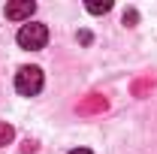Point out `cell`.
<instances>
[{"mask_svg": "<svg viewBox=\"0 0 157 154\" xmlns=\"http://www.w3.org/2000/svg\"><path fill=\"white\" fill-rule=\"evenodd\" d=\"M112 9V0H103V3H88V12H94V15H103V12H109Z\"/></svg>", "mask_w": 157, "mask_h": 154, "instance_id": "52a82bcc", "label": "cell"}, {"mask_svg": "<svg viewBox=\"0 0 157 154\" xmlns=\"http://www.w3.org/2000/svg\"><path fill=\"white\" fill-rule=\"evenodd\" d=\"M36 12V3L33 0H15V3H6V18L12 21H24Z\"/></svg>", "mask_w": 157, "mask_h": 154, "instance_id": "277c9868", "label": "cell"}, {"mask_svg": "<svg viewBox=\"0 0 157 154\" xmlns=\"http://www.w3.org/2000/svg\"><path fill=\"white\" fill-rule=\"evenodd\" d=\"M70 154H91V151H88V148H73Z\"/></svg>", "mask_w": 157, "mask_h": 154, "instance_id": "30bf717a", "label": "cell"}, {"mask_svg": "<svg viewBox=\"0 0 157 154\" xmlns=\"http://www.w3.org/2000/svg\"><path fill=\"white\" fill-rule=\"evenodd\" d=\"M48 42V27L45 24H21L18 30V45L27 52H36Z\"/></svg>", "mask_w": 157, "mask_h": 154, "instance_id": "7a4b0ae2", "label": "cell"}, {"mask_svg": "<svg viewBox=\"0 0 157 154\" xmlns=\"http://www.w3.org/2000/svg\"><path fill=\"white\" fill-rule=\"evenodd\" d=\"M15 91L21 97H36L42 91V70L39 67H21L15 73Z\"/></svg>", "mask_w": 157, "mask_h": 154, "instance_id": "6da1fadb", "label": "cell"}, {"mask_svg": "<svg viewBox=\"0 0 157 154\" xmlns=\"http://www.w3.org/2000/svg\"><path fill=\"white\" fill-rule=\"evenodd\" d=\"M148 88H154V79H151V76H148V79H139L136 85H133V94H136V97H142L145 91H148Z\"/></svg>", "mask_w": 157, "mask_h": 154, "instance_id": "8992f818", "label": "cell"}, {"mask_svg": "<svg viewBox=\"0 0 157 154\" xmlns=\"http://www.w3.org/2000/svg\"><path fill=\"white\" fill-rule=\"evenodd\" d=\"M106 109H109V100H106L103 94H88V97L76 106L78 115H97V112H106Z\"/></svg>", "mask_w": 157, "mask_h": 154, "instance_id": "3957f363", "label": "cell"}, {"mask_svg": "<svg viewBox=\"0 0 157 154\" xmlns=\"http://www.w3.org/2000/svg\"><path fill=\"white\" fill-rule=\"evenodd\" d=\"M36 148H39L36 142H30V139H27V142H24V148H21V151H24V154H33V151H36Z\"/></svg>", "mask_w": 157, "mask_h": 154, "instance_id": "9c48e42d", "label": "cell"}, {"mask_svg": "<svg viewBox=\"0 0 157 154\" xmlns=\"http://www.w3.org/2000/svg\"><path fill=\"white\" fill-rule=\"evenodd\" d=\"M136 18H139L136 9H127V12H124V24H127V27H133V24H136Z\"/></svg>", "mask_w": 157, "mask_h": 154, "instance_id": "ba28073f", "label": "cell"}, {"mask_svg": "<svg viewBox=\"0 0 157 154\" xmlns=\"http://www.w3.org/2000/svg\"><path fill=\"white\" fill-rule=\"evenodd\" d=\"M12 139H15V130H12L6 121H0V145H9Z\"/></svg>", "mask_w": 157, "mask_h": 154, "instance_id": "5b68a950", "label": "cell"}]
</instances>
